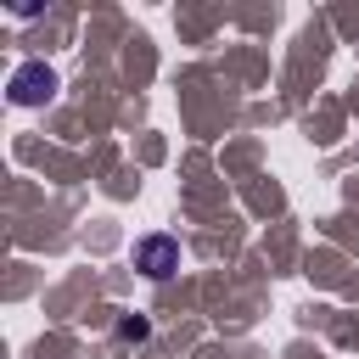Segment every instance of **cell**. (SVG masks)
Here are the masks:
<instances>
[{
  "instance_id": "6da1fadb",
  "label": "cell",
  "mask_w": 359,
  "mask_h": 359,
  "mask_svg": "<svg viewBox=\"0 0 359 359\" xmlns=\"http://www.w3.org/2000/svg\"><path fill=\"white\" fill-rule=\"evenodd\" d=\"M135 264H140L146 275H157V280H163V275H168V269L180 264V247H174L168 236H146V241L135 247Z\"/></svg>"
},
{
  "instance_id": "7a4b0ae2",
  "label": "cell",
  "mask_w": 359,
  "mask_h": 359,
  "mask_svg": "<svg viewBox=\"0 0 359 359\" xmlns=\"http://www.w3.org/2000/svg\"><path fill=\"white\" fill-rule=\"evenodd\" d=\"M39 84H45V67H28V73H17V90H11V95H17V101H34Z\"/></svg>"
}]
</instances>
